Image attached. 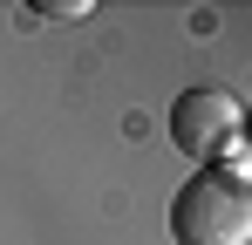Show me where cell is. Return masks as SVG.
I'll return each mask as SVG.
<instances>
[{"instance_id":"obj_2","label":"cell","mask_w":252,"mask_h":245,"mask_svg":"<svg viewBox=\"0 0 252 245\" xmlns=\"http://www.w3.org/2000/svg\"><path fill=\"white\" fill-rule=\"evenodd\" d=\"M170 143L184 150V157H232L239 150V95L232 89H211V82H198V89H184L177 102H170Z\"/></svg>"},{"instance_id":"obj_1","label":"cell","mask_w":252,"mask_h":245,"mask_svg":"<svg viewBox=\"0 0 252 245\" xmlns=\"http://www.w3.org/2000/svg\"><path fill=\"white\" fill-rule=\"evenodd\" d=\"M170 239L177 245H252V184L246 150L198 163V177L170 198Z\"/></svg>"}]
</instances>
